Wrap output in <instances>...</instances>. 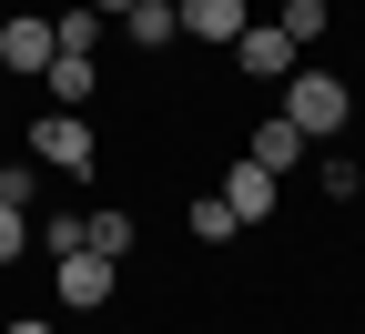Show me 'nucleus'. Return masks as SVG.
I'll return each mask as SVG.
<instances>
[{"mask_svg":"<svg viewBox=\"0 0 365 334\" xmlns=\"http://www.w3.org/2000/svg\"><path fill=\"white\" fill-rule=\"evenodd\" d=\"M355 324H365V314H355Z\"/></svg>","mask_w":365,"mask_h":334,"instance_id":"412c9836","label":"nucleus"},{"mask_svg":"<svg viewBox=\"0 0 365 334\" xmlns=\"http://www.w3.org/2000/svg\"><path fill=\"white\" fill-rule=\"evenodd\" d=\"M81 233H91V254H112V263L132 254V213H122V203H102V213H81Z\"/></svg>","mask_w":365,"mask_h":334,"instance_id":"f8f14e48","label":"nucleus"},{"mask_svg":"<svg viewBox=\"0 0 365 334\" xmlns=\"http://www.w3.org/2000/svg\"><path fill=\"white\" fill-rule=\"evenodd\" d=\"M112 283H122V263H112V254H91V244L51 263V294H61V314H102V304H112Z\"/></svg>","mask_w":365,"mask_h":334,"instance_id":"7ed1b4c3","label":"nucleus"},{"mask_svg":"<svg viewBox=\"0 0 365 334\" xmlns=\"http://www.w3.org/2000/svg\"><path fill=\"white\" fill-rule=\"evenodd\" d=\"M51 31H61V51H91V31H102V11H91V0H81V11H61Z\"/></svg>","mask_w":365,"mask_h":334,"instance_id":"dca6fc26","label":"nucleus"},{"mask_svg":"<svg viewBox=\"0 0 365 334\" xmlns=\"http://www.w3.org/2000/svg\"><path fill=\"white\" fill-rule=\"evenodd\" d=\"M254 21V0H182V41H203V51H234Z\"/></svg>","mask_w":365,"mask_h":334,"instance_id":"0eeeda50","label":"nucleus"},{"mask_svg":"<svg viewBox=\"0 0 365 334\" xmlns=\"http://www.w3.org/2000/svg\"><path fill=\"white\" fill-rule=\"evenodd\" d=\"M325 193H335V203H355V193H365V162H345V142L325 152Z\"/></svg>","mask_w":365,"mask_h":334,"instance_id":"2eb2a0df","label":"nucleus"},{"mask_svg":"<svg viewBox=\"0 0 365 334\" xmlns=\"http://www.w3.org/2000/svg\"><path fill=\"white\" fill-rule=\"evenodd\" d=\"M0 334H51V324H31V314H11V324H0Z\"/></svg>","mask_w":365,"mask_h":334,"instance_id":"a211bd4d","label":"nucleus"},{"mask_svg":"<svg viewBox=\"0 0 365 334\" xmlns=\"http://www.w3.org/2000/svg\"><path fill=\"white\" fill-rule=\"evenodd\" d=\"M294 61H304V41L284 21H244V41H234V71L244 81H294Z\"/></svg>","mask_w":365,"mask_h":334,"instance_id":"20e7f679","label":"nucleus"},{"mask_svg":"<svg viewBox=\"0 0 365 334\" xmlns=\"http://www.w3.org/2000/svg\"><path fill=\"white\" fill-rule=\"evenodd\" d=\"M0 81H11V71H0Z\"/></svg>","mask_w":365,"mask_h":334,"instance_id":"aec40b11","label":"nucleus"},{"mask_svg":"<svg viewBox=\"0 0 365 334\" xmlns=\"http://www.w3.org/2000/svg\"><path fill=\"white\" fill-rule=\"evenodd\" d=\"M91 11H112V21H122V11H132V0H91Z\"/></svg>","mask_w":365,"mask_h":334,"instance_id":"6ab92c4d","label":"nucleus"},{"mask_svg":"<svg viewBox=\"0 0 365 334\" xmlns=\"http://www.w3.org/2000/svg\"><path fill=\"white\" fill-rule=\"evenodd\" d=\"M223 203H234V223L254 233V223H274V203H284V172H264L254 152H244V162H223Z\"/></svg>","mask_w":365,"mask_h":334,"instance_id":"423d86ee","label":"nucleus"},{"mask_svg":"<svg viewBox=\"0 0 365 334\" xmlns=\"http://www.w3.org/2000/svg\"><path fill=\"white\" fill-rule=\"evenodd\" d=\"M31 162H51V172H102V142H91L81 112H41V122H31Z\"/></svg>","mask_w":365,"mask_h":334,"instance_id":"f03ea898","label":"nucleus"},{"mask_svg":"<svg viewBox=\"0 0 365 334\" xmlns=\"http://www.w3.org/2000/svg\"><path fill=\"white\" fill-rule=\"evenodd\" d=\"M122 41H132V51H173V41H182V0H132Z\"/></svg>","mask_w":365,"mask_h":334,"instance_id":"1a4fd4ad","label":"nucleus"},{"mask_svg":"<svg viewBox=\"0 0 365 334\" xmlns=\"http://www.w3.org/2000/svg\"><path fill=\"white\" fill-rule=\"evenodd\" d=\"M41 91H51V112H81L91 91H102V61H91V51H51V71H41Z\"/></svg>","mask_w":365,"mask_h":334,"instance_id":"6e6552de","label":"nucleus"},{"mask_svg":"<svg viewBox=\"0 0 365 334\" xmlns=\"http://www.w3.org/2000/svg\"><path fill=\"white\" fill-rule=\"evenodd\" d=\"M51 51H61V31L41 21V11H11V21H0V71H11V81H41Z\"/></svg>","mask_w":365,"mask_h":334,"instance_id":"39448f33","label":"nucleus"},{"mask_svg":"<svg viewBox=\"0 0 365 334\" xmlns=\"http://www.w3.org/2000/svg\"><path fill=\"white\" fill-rule=\"evenodd\" d=\"M274 21H284V31L304 41V51H314V41H325V21H335V11H325V0H284V11H274Z\"/></svg>","mask_w":365,"mask_h":334,"instance_id":"ddd939ff","label":"nucleus"},{"mask_svg":"<svg viewBox=\"0 0 365 334\" xmlns=\"http://www.w3.org/2000/svg\"><path fill=\"white\" fill-rule=\"evenodd\" d=\"M304 152H314V142H304L284 112H264V122H254V162H264V172H284V162H304Z\"/></svg>","mask_w":365,"mask_h":334,"instance_id":"9d476101","label":"nucleus"},{"mask_svg":"<svg viewBox=\"0 0 365 334\" xmlns=\"http://www.w3.org/2000/svg\"><path fill=\"white\" fill-rule=\"evenodd\" d=\"M81 244H91L81 213H51V223H41V254H51V263H61V254H81Z\"/></svg>","mask_w":365,"mask_h":334,"instance_id":"4468645a","label":"nucleus"},{"mask_svg":"<svg viewBox=\"0 0 365 334\" xmlns=\"http://www.w3.org/2000/svg\"><path fill=\"white\" fill-rule=\"evenodd\" d=\"M31 244H21V203H0V263H21Z\"/></svg>","mask_w":365,"mask_h":334,"instance_id":"f3484780","label":"nucleus"},{"mask_svg":"<svg viewBox=\"0 0 365 334\" xmlns=\"http://www.w3.org/2000/svg\"><path fill=\"white\" fill-rule=\"evenodd\" d=\"M182 223H193V244H234V203H223V193H193V213H182Z\"/></svg>","mask_w":365,"mask_h":334,"instance_id":"9b49d317","label":"nucleus"},{"mask_svg":"<svg viewBox=\"0 0 365 334\" xmlns=\"http://www.w3.org/2000/svg\"><path fill=\"white\" fill-rule=\"evenodd\" d=\"M274 91H284L274 112H284L304 142H345V122H355V91H345V71H314V61H294V81H274Z\"/></svg>","mask_w":365,"mask_h":334,"instance_id":"f257e3e1","label":"nucleus"}]
</instances>
